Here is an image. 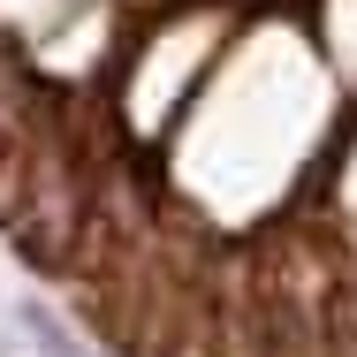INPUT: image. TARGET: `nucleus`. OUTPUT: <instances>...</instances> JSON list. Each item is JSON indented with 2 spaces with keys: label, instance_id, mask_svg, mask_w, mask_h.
<instances>
[{
  "label": "nucleus",
  "instance_id": "1",
  "mask_svg": "<svg viewBox=\"0 0 357 357\" xmlns=\"http://www.w3.org/2000/svg\"><path fill=\"white\" fill-rule=\"evenodd\" d=\"M23 335L38 342V357H91V350L69 335V327H61L54 312H38V304H23Z\"/></svg>",
  "mask_w": 357,
  "mask_h": 357
}]
</instances>
